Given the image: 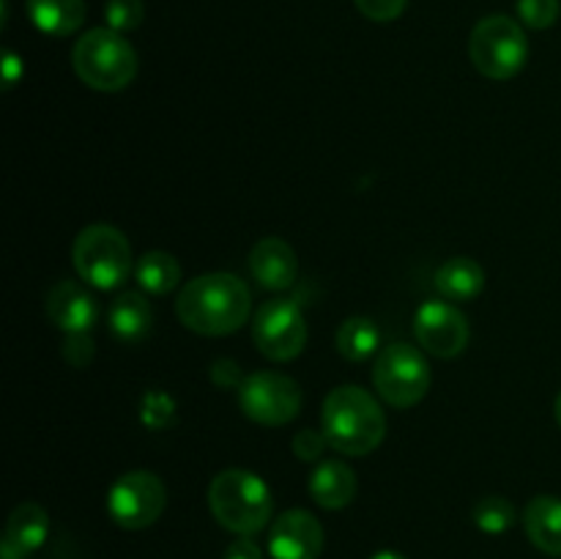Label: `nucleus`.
<instances>
[{"instance_id":"obj_33","label":"nucleus","mask_w":561,"mask_h":559,"mask_svg":"<svg viewBox=\"0 0 561 559\" xmlns=\"http://www.w3.org/2000/svg\"><path fill=\"white\" fill-rule=\"evenodd\" d=\"M370 559H405V557H403V554H400V551H389V548H387V551H378V554H373Z\"/></svg>"},{"instance_id":"obj_28","label":"nucleus","mask_w":561,"mask_h":559,"mask_svg":"<svg viewBox=\"0 0 561 559\" xmlns=\"http://www.w3.org/2000/svg\"><path fill=\"white\" fill-rule=\"evenodd\" d=\"M356 9L373 22H392L405 11L409 0H354Z\"/></svg>"},{"instance_id":"obj_1","label":"nucleus","mask_w":561,"mask_h":559,"mask_svg":"<svg viewBox=\"0 0 561 559\" xmlns=\"http://www.w3.org/2000/svg\"><path fill=\"white\" fill-rule=\"evenodd\" d=\"M252 312V294L230 272H208L190 280L175 296V316L190 332L225 338L239 332Z\"/></svg>"},{"instance_id":"obj_12","label":"nucleus","mask_w":561,"mask_h":559,"mask_svg":"<svg viewBox=\"0 0 561 559\" xmlns=\"http://www.w3.org/2000/svg\"><path fill=\"white\" fill-rule=\"evenodd\" d=\"M323 551V526L307 510H285L268 529L272 559H318Z\"/></svg>"},{"instance_id":"obj_22","label":"nucleus","mask_w":561,"mask_h":559,"mask_svg":"<svg viewBox=\"0 0 561 559\" xmlns=\"http://www.w3.org/2000/svg\"><path fill=\"white\" fill-rule=\"evenodd\" d=\"M381 332L376 323L365 316L345 318L337 329V351L348 362H367L378 351Z\"/></svg>"},{"instance_id":"obj_24","label":"nucleus","mask_w":561,"mask_h":559,"mask_svg":"<svg viewBox=\"0 0 561 559\" xmlns=\"http://www.w3.org/2000/svg\"><path fill=\"white\" fill-rule=\"evenodd\" d=\"M142 16H146V5L142 0H107L104 5V20L107 27L118 33L137 31L142 25Z\"/></svg>"},{"instance_id":"obj_23","label":"nucleus","mask_w":561,"mask_h":559,"mask_svg":"<svg viewBox=\"0 0 561 559\" xmlns=\"http://www.w3.org/2000/svg\"><path fill=\"white\" fill-rule=\"evenodd\" d=\"M474 524L488 535H502L515 524V507L504 497H485L474 504Z\"/></svg>"},{"instance_id":"obj_9","label":"nucleus","mask_w":561,"mask_h":559,"mask_svg":"<svg viewBox=\"0 0 561 559\" xmlns=\"http://www.w3.org/2000/svg\"><path fill=\"white\" fill-rule=\"evenodd\" d=\"M239 406L257 425H288L301 411V387L285 373H252L239 387Z\"/></svg>"},{"instance_id":"obj_34","label":"nucleus","mask_w":561,"mask_h":559,"mask_svg":"<svg viewBox=\"0 0 561 559\" xmlns=\"http://www.w3.org/2000/svg\"><path fill=\"white\" fill-rule=\"evenodd\" d=\"M553 411H557V422H559V427H561V392H559V398H557V406H553Z\"/></svg>"},{"instance_id":"obj_31","label":"nucleus","mask_w":561,"mask_h":559,"mask_svg":"<svg viewBox=\"0 0 561 559\" xmlns=\"http://www.w3.org/2000/svg\"><path fill=\"white\" fill-rule=\"evenodd\" d=\"M222 559H263V551L252 537H239L225 548Z\"/></svg>"},{"instance_id":"obj_2","label":"nucleus","mask_w":561,"mask_h":559,"mask_svg":"<svg viewBox=\"0 0 561 559\" xmlns=\"http://www.w3.org/2000/svg\"><path fill=\"white\" fill-rule=\"evenodd\" d=\"M321 431L329 447L351 458H362L381 447L387 436V414L367 389L343 384L323 400Z\"/></svg>"},{"instance_id":"obj_4","label":"nucleus","mask_w":561,"mask_h":559,"mask_svg":"<svg viewBox=\"0 0 561 559\" xmlns=\"http://www.w3.org/2000/svg\"><path fill=\"white\" fill-rule=\"evenodd\" d=\"M71 66L88 88L115 93L124 91L137 77V53L124 33L113 27H93L77 38Z\"/></svg>"},{"instance_id":"obj_19","label":"nucleus","mask_w":561,"mask_h":559,"mask_svg":"<svg viewBox=\"0 0 561 559\" xmlns=\"http://www.w3.org/2000/svg\"><path fill=\"white\" fill-rule=\"evenodd\" d=\"M27 16L42 33L71 36L85 22V0H27Z\"/></svg>"},{"instance_id":"obj_27","label":"nucleus","mask_w":561,"mask_h":559,"mask_svg":"<svg viewBox=\"0 0 561 559\" xmlns=\"http://www.w3.org/2000/svg\"><path fill=\"white\" fill-rule=\"evenodd\" d=\"M327 436H323V431H312V427H305V431H299L294 436V455L299 460H305V464H312V460H318L323 455V449H327Z\"/></svg>"},{"instance_id":"obj_13","label":"nucleus","mask_w":561,"mask_h":559,"mask_svg":"<svg viewBox=\"0 0 561 559\" xmlns=\"http://www.w3.org/2000/svg\"><path fill=\"white\" fill-rule=\"evenodd\" d=\"M49 321L60 329V332H91L96 323V299L82 288L80 283L71 280H60L49 288L47 301H44Z\"/></svg>"},{"instance_id":"obj_20","label":"nucleus","mask_w":561,"mask_h":559,"mask_svg":"<svg viewBox=\"0 0 561 559\" xmlns=\"http://www.w3.org/2000/svg\"><path fill=\"white\" fill-rule=\"evenodd\" d=\"M436 288L449 301H471L485 288V269L474 258H449L438 266Z\"/></svg>"},{"instance_id":"obj_14","label":"nucleus","mask_w":561,"mask_h":559,"mask_svg":"<svg viewBox=\"0 0 561 559\" xmlns=\"http://www.w3.org/2000/svg\"><path fill=\"white\" fill-rule=\"evenodd\" d=\"M250 272L257 285L266 290H285L296 283L299 274V258L294 247L277 236H266L257 241L250 252Z\"/></svg>"},{"instance_id":"obj_25","label":"nucleus","mask_w":561,"mask_h":559,"mask_svg":"<svg viewBox=\"0 0 561 559\" xmlns=\"http://www.w3.org/2000/svg\"><path fill=\"white\" fill-rule=\"evenodd\" d=\"M559 0H518V16L531 31H546L559 20Z\"/></svg>"},{"instance_id":"obj_32","label":"nucleus","mask_w":561,"mask_h":559,"mask_svg":"<svg viewBox=\"0 0 561 559\" xmlns=\"http://www.w3.org/2000/svg\"><path fill=\"white\" fill-rule=\"evenodd\" d=\"M20 77H22V60L16 58L14 53H5L3 55V82H5V88L14 85Z\"/></svg>"},{"instance_id":"obj_3","label":"nucleus","mask_w":561,"mask_h":559,"mask_svg":"<svg viewBox=\"0 0 561 559\" xmlns=\"http://www.w3.org/2000/svg\"><path fill=\"white\" fill-rule=\"evenodd\" d=\"M208 507L225 529L252 537L272 521L274 499L255 471L225 469L208 486Z\"/></svg>"},{"instance_id":"obj_26","label":"nucleus","mask_w":561,"mask_h":559,"mask_svg":"<svg viewBox=\"0 0 561 559\" xmlns=\"http://www.w3.org/2000/svg\"><path fill=\"white\" fill-rule=\"evenodd\" d=\"M93 338L91 332H71L64 340V360L71 367H85L93 360Z\"/></svg>"},{"instance_id":"obj_10","label":"nucleus","mask_w":561,"mask_h":559,"mask_svg":"<svg viewBox=\"0 0 561 559\" xmlns=\"http://www.w3.org/2000/svg\"><path fill=\"white\" fill-rule=\"evenodd\" d=\"M252 340L272 362H290L305 351L307 321L290 299H268L252 316Z\"/></svg>"},{"instance_id":"obj_7","label":"nucleus","mask_w":561,"mask_h":559,"mask_svg":"<svg viewBox=\"0 0 561 559\" xmlns=\"http://www.w3.org/2000/svg\"><path fill=\"white\" fill-rule=\"evenodd\" d=\"M433 381L431 365L416 345L392 343L378 351L373 362V387L383 403L411 409L427 395Z\"/></svg>"},{"instance_id":"obj_8","label":"nucleus","mask_w":561,"mask_h":559,"mask_svg":"<svg viewBox=\"0 0 561 559\" xmlns=\"http://www.w3.org/2000/svg\"><path fill=\"white\" fill-rule=\"evenodd\" d=\"M168 504L164 482L153 471L135 469L121 475L107 491V513L124 529H146L157 524Z\"/></svg>"},{"instance_id":"obj_30","label":"nucleus","mask_w":561,"mask_h":559,"mask_svg":"<svg viewBox=\"0 0 561 559\" xmlns=\"http://www.w3.org/2000/svg\"><path fill=\"white\" fill-rule=\"evenodd\" d=\"M211 381L222 389H239L244 384L239 365L233 360H217L211 365Z\"/></svg>"},{"instance_id":"obj_5","label":"nucleus","mask_w":561,"mask_h":559,"mask_svg":"<svg viewBox=\"0 0 561 559\" xmlns=\"http://www.w3.org/2000/svg\"><path fill=\"white\" fill-rule=\"evenodd\" d=\"M71 263H75L77 274L99 290L121 288L135 272L129 239L107 223L88 225L77 233L75 247H71Z\"/></svg>"},{"instance_id":"obj_6","label":"nucleus","mask_w":561,"mask_h":559,"mask_svg":"<svg viewBox=\"0 0 561 559\" xmlns=\"http://www.w3.org/2000/svg\"><path fill=\"white\" fill-rule=\"evenodd\" d=\"M469 55L482 77L502 82L524 69L529 58V42L518 22L504 14H491L477 22L471 31Z\"/></svg>"},{"instance_id":"obj_21","label":"nucleus","mask_w":561,"mask_h":559,"mask_svg":"<svg viewBox=\"0 0 561 559\" xmlns=\"http://www.w3.org/2000/svg\"><path fill=\"white\" fill-rule=\"evenodd\" d=\"M135 280L137 285H140V290H146V294L164 296L181 283V266L170 252L153 250L146 252L142 258H137Z\"/></svg>"},{"instance_id":"obj_15","label":"nucleus","mask_w":561,"mask_h":559,"mask_svg":"<svg viewBox=\"0 0 561 559\" xmlns=\"http://www.w3.org/2000/svg\"><path fill=\"white\" fill-rule=\"evenodd\" d=\"M49 532V515L38 502H22L11 510L5 524L3 543H0V559H27Z\"/></svg>"},{"instance_id":"obj_11","label":"nucleus","mask_w":561,"mask_h":559,"mask_svg":"<svg viewBox=\"0 0 561 559\" xmlns=\"http://www.w3.org/2000/svg\"><path fill=\"white\" fill-rule=\"evenodd\" d=\"M416 343L438 360H455L469 345V318L449 301L431 299L414 316Z\"/></svg>"},{"instance_id":"obj_29","label":"nucleus","mask_w":561,"mask_h":559,"mask_svg":"<svg viewBox=\"0 0 561 559\" xmlns=\"http://www.w3.org/2000/svg\"><path fill=\"white\" fill-rule=\"evenodd\" d=\"M146 403L148 406H142V414H151V411H153V417H151V420H146V425L168 427L170 422L175 420V406H173V400L168 398V395H159V392L148 395Z\"/></svg>"},{"instance_id":"obj_17","label":"nucleus","mask_w":561,"mask_h":559,"mask_svg":"<svg viewBox=\"0 0 561 559\" xmlns=\"http://www.w3.org/2000/svg\"><path fill=\"white\" fill-rule=\"evenodd\" d=\"M310 497L323 510H343L356 499V475L343 460H323L310 475Z\"/></svg>"},{"instance_id":"obj_16","label":"nucleus","mask_w":561,"mask_h":559,"mask_svg":"<svg viewBox=\"0 0 561 559\" xmlns=\"http://www.w3.org/2000/svg\"><path fill=\"white\" fill-rule=\"evenodd\" d=\"M107 323L110 332H113L115 340H121V343H140L142 338H148L153 323V310L146 290H124V294L110 305Z\"/></svg>"},{"instance_id":"obj_18","label":"nucleus","mask_w":561,"mask_h":559,"mask_svg":"<svg viewBox=\"0 0 561 559\" xmlns=\"http://www.w3.org/2000/svg\"><path fill=\"white\" fill-rule=\"evenodd\" d=\"M524 529L535 548L548 557H561V499L535 497L524 510Z\"/></svg>"}]
</instances>
